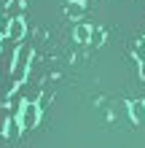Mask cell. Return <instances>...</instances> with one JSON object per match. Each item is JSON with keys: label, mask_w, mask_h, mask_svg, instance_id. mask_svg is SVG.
<instances>
[{"label": "cell", "mask_w": 145, "mask_h": 148, "mask_svg": "<svg viewBox=\"0 0 145 148\" xmlns=\"http://www.w3.org/2000/svg\"><path fill=\"white\" fill-rule=\"evenodd\" d=\"M30 57H32V49H30V46H19V51H16V59H14V67H11V75H14L16 84H22L24 75H27Z\"/></svg>", "instance_id": "obj_1"}, {"label": "cell", "mask_w": 145, "mask_h": 148, "mask_svg": "<svg viewBox=\"0 0 145 148\" xmlns=\"http://www.w3.org/2000/svg\"><path fill=\"white\" fill-rule=\"evenodd\" d=\"M38 121H40V105L38 102H22V116H19L22 129L38 127Z\"/></svg>", "instance_id": "obj_2"}, {"label": "cell", "mask_w": 145, "mask_h": 148, "mask_svg": "<svg viewBox=\"0 0 145 148\" xmlns=\"http://www.w3.org/2000/svg\"><path fill=\"white\" fill-rule=\"evenodd\" d=\"M24 32H27V24H24V19H8V40H22Z\"/></svg>", "instance_id": "obj_3"}, {"label": "cell", "mask_w": 145, "mask_h": 148, "mask_svg": "<svg viewBox=\"0 0 145 148\" xmlns=\"http://www.w3.org/2000/svg\"><path fill=\"white\" fill-rule=\"evenodd\" d=\"M129 116L137 121V127H145V102L142 100H134L129 105Z\"/></svg>", "instance_id": "obj_4"}, {"label": "cell", "mask_w": 145, "mask_h": 148, "mask_svg": "<svg viewBox=\"0 0 145 148\" xmlns=\"http://www.w3.org/2000/svg\"><path fill=\"white\" fill-rule=\"evenodd\" d=\"M8 121H11V108H8V105H0V135H5Z\"/></svg>", "instance_id": "obj_5"}, {"label": "cell", "mask_w": 145, "mask_h": 148, "mask_svg": "<svg viewBox=\"0 0 145 148\" xmlns=\"http://www.w3.org/2000/svg\"><path fill=\"white\" fill-rule=\"evenodd\" d=\"M67 16H70V19H81V16H83V3H81V0L67 3Z\"/></svg>", "instance_id": "obj_6"}, {"label": "cell", "mask_w": 145, "mask_h": 148, "mask_svg": "<svg viewBox=\"0 0 145 148\" xmlns=\"http://www.w3.org/2000/svg\"><path fill=\"white\" fill-rule=\"evenodd\" d=\"M89 38H91V27H86V24H78V27H75V40L86 43Z\"/></svg>", "instance_id": "obj_7"}, {"label": "cell", "mask_w": 145, "mask_h": 148, "mask_svg": "<svg viewBox=\"0 0 145 148\" xmlns=\"http://www.w3.org/2000/svg\"><path fill=\"white\" fill-rule=\"evenodd\" d=\"M102 38H105V30L97 27V30H91V38H89V40H91V43H102Z\"/></svg>", "instance_id": "obj_8"}, {"label": "cell", "mask_w": 145, "mask_h": 148, "mask_svg": "<svg viewBox=\"0 0 145 148\" xmlns=\"http://www.w3.org/2000/svg\"><path fill=\"white\" fill-rule=\"evenodd\" d=\"M137 57H140V59H145V38L137 43Z\"/></svg>", "instance_id": "obj_9"}]
</instances>
